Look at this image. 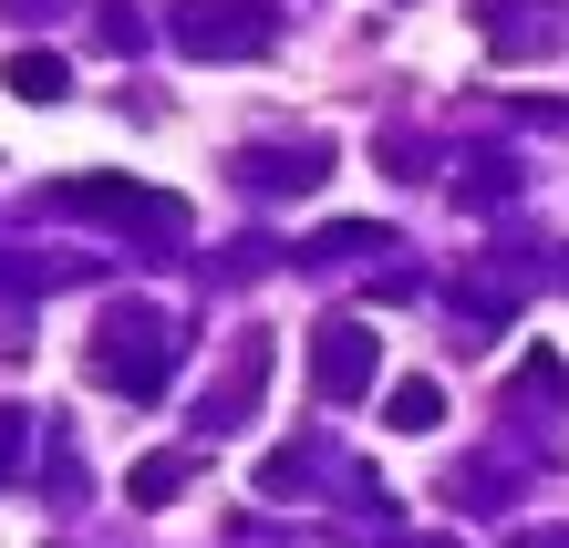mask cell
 Segmentation results:
<instances>
[{"label":"cell","instance_id":"5","mask_svg":"<svg viewBox=\"0 0 569 548\" xmlns=\"http://www.w3.org/2000/svg\"><path fill=\"white\" fill-rule=\"evenodd\" d=\"M177 487H187V456H146V466H136V497H146V507L177 497Z\"/></svg>","mask_w":569,"mask_h":548},{"label":"cell","instance_id":"1","mask_svg":"<svg viewBox=\"0 0 569 548\" xmlns=\"http://www.w3.org/2000/svg\"><path fill=\"white\" fill-rule=\"evenodd\" d=\"M177 42L197 62H218V52H270V0H187L177 11Z\"/></svg>","mask_w":569,"mask_h":548},{"label":"cell","instance_id":"4","mask_svg":"<svg viewBox=\"0 0 569 548\" xmlns=\"http://www.w3.org/2000/svg\"><path fill=\"white\" fill-rule=\"evenodd\" d=\"M435 415H446V393H435V383H393V425H405V435H425Z\"/></svg>","mask_w":569,"mask_h":548},{"label":"cell","instance_id":"2","mask_svg":"<svg viewBox=\"0 0 569 548\" xmlns=\"http://www.w3.org/2000/svg\"><path fill=\"white\" fill-rule=\"evenodd\" d=\"M373 362H383V341L362 331V321H321V393H331V403L373 383Z\"/></svg>","mask_w":569,"mask_h":548},{"label":"cell","instance_id":"3","mask_svg":"<svg viewBox=\"0 0 569 548\" xmlns=\"http://www.w3.org/2000/svg\"><path fill=\"white\" fill-rule=\"evenodd\" d=\"M0 83H11L21 104H62V93H73V73H62L52 52H11V62H0Z\"/></svg>","mask_w":569,"mask_h":548}]
</instances>
